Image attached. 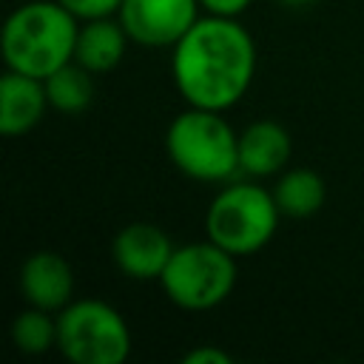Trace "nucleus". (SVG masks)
<instances>
[{"mask_svg": "<svg viewBox=\"0 0 364 364\" xmlns=\"http://www.w3.org/2000/svg\"><path fill=\"white\" fill-rule=\"evenodd\" d=\"M65 6L80 23L82 20H97V17H114L122 6V0H57Z\"/></svg>", "mask_w": 364, "mask_h": 364, "instance_id": "nucleus-16", "label": "nucleus"}, {"mask_svg": "<svg viewBox=\"0 0 364 364\" xmlns=\"http://www.w3.org/2000/svg\"><path fill=\"white\" fill-rule=\"evenodd\" d=\"M131 43L142 48H173L202 17L199 0H122L117 11Z\"/></svg>", "mask_w": 364, "mask_h": 364, "instance_id": "nucleus-7", "label": "nucleus"}, {"mask_svg": "<svg viewBox=\"0 0 364 364\" xmlns=\"http://www.w3.org/2000/svg\"><path fill=\"white\" fill-rule=\"evenodd\" d=\"M182 361L185 364H230L233 355L216 344H196L193 350H188L182 355Z\"/></svg>", "mask_w": 364, "mask_h": 364, "instance_id": "nucleus-17", "label": "nucleus"}, {"mask_svg": "<svg viewBox=\"0 0 364 364\" xmlns=\"http://www.w3.org/2000/svg\"><path fill=\"white\" fill-rule=\"evenodd\" d=\"M273 199L287 219H310L324 208L327 185L313 168H284L273 182Z\"/></svg>", "mask_w": 364, "mask_h": 364, "instance_id": "nucleus-13", "label": "nucleus"}, {"mask_svg": "<svg viewBox=\"0 0 364 364\" xmlns=\"http://www.w3.org/2000/svg\"><path fill=\"white\" fill-rule=\"evenodd\" d=\"M253 0H199L202 14H213V17H239L250 9Z\"/></svg>", "mask_w": 364, "mask_h": 364, "instance_id": "nucleus-18", "label": "nucleus"}, {"mask_svg": "<svg viewBox=\"0 0 364 364\" xmlns=\"http://www.w3.org/2000/svg\"><path fill=\"white\" fill-rule=\"evenodd\" d=\"M48 94L46 82L20 71H6L0 80V131L6 136L28 134L46 114Z\"/></svg>", "mask_w": 364, "mask_h": 364, "instance_id": "nucleus-11", "label": "nucleus"}, {"mask_svg": "<svg viewBox=\"0 0 364 364\" xmlns=\"http://www.w3.org/2000/svg\"><path fill=\"white\" fill-rule=\"evenodd\" d=\"M131 37L125 31V26L119 23V17H97V20H82L80 31H77V48H74V60L88 68L94 77L97 74H108L114 71L128 48Z\"/></svg>", "mask_w": 364, "mask_h": 364, "instance_id": "nucleus-12", "label": "nucleus"}, {"mask_svg": "<svg viewBox=\"0 0 364 364\" xmlns=\"http://www.w3.org/2000/svg\"><path fill=\"white\" fill-rule=\"evenodd\" d=\"M282 6H290V9H299V6H307V3H313V0H279Z\"/></svg>", "mask_w": 364, "mask_h": 364, "instance_id": "nucleus-19", "label": "nucleus"}, {"mask_svg": "<svg viewBox=\"0 0 364 364\" xmlns=\"http://www.w3.org/2000/svg\"><path fill=\"white\" fill-rule=\"evenodd\" d=\"M293 156V139L284 125L256 119L239 131V173L250 179L279 176Z\"/></svg>", "mask_w": 364, "mask_h": 364, "instance_id": "nucleus-10", "label": "nucleus"}, {"mask_svg": "<svg viewBox=\"0 0 364 364\" xmlns=\"http://www.w3.org/2000/svg\"><path fill=\"white\" fill-rule=\"evenodd\" d=\"M48 105L60 114H82L94 102V74L82 68L77 60L65 63L46 80Z\"/></svg>", "mask_w": 364, "mask_h": 364, "instance_id": "nucleus-14", "label": "nucleus"}, {"mask_svg": "<svg viewBox=\"0 0 364 364\" xmlns=\"http://www.w3.org/2000/svg\"><path fill=\"white\" fill-rule=\"evenodd\" d=\"M57 350L71 364H122L131 355V327L102 299H71L57 313Z\"/></svg>", "mask_w": 364, "mask_h": 364, "instance_id": "nucleus-6", "label": "nucleus"}, {"mask_svg": "<svg viewBox=\"0 0 364 364\" xmlns=\"http://www.w3.org/2000/svg\"><path fill=\"white\" fill-rule=\"evenodd\" d=\"M236 256L210 239L179 245L159 276L168 301L188 313H205L230 299L236 287Z\"/></svg>", "mask_w": 364, "mask_h": 364, "instance_id": "nucleus-5", "label": "nucleus"}, {"mask_svg": "<svg viewBox=\"0 0 364 364\" xmlns=\"http://www.w3.org/2000/svg\"><path fill=\"white\" fill-rule=\"evenodd\" d=\"M171 77L188 105L228 111L253 85L256 43L239 17L202 14L171 48Z\"/></svg>", "mask_w": 364, "mask_h": 364, "instance_id": "nucleus-1", "label": "nucleus"}, {"mask_svg": "<svg viewBox=\"0 0 364 364\" xmlns=\"http://www.w3.org/2000/svg\"><path fill=\"white\" fill-rule=\"evenodd\" d=\"M176 245L154 222H128L111 239V259L125 279L159 282Z\"/></svg>", "mask_w": 364, "mask_h": 364, "instance_id": "nucleus-8", "label": "nucleus"}, {"mask_svg": "<svg viewBox=\"0 0 364 364\" xmlns=\"http://www.w3.org/2000/svg\"><path fill=\"white\" fill-rule=\"evenodd\" d=\"M77 31L80 20L57 0H28L3 23V63L11 71L46 80L74 60Z\"/></svg>", "mask_w": 364, "mask_h": 364, "instance_id": "nucleus-2", "label": "nucleus"}, {"mask_svg": "<svg viewBox=\"0 0 364 364\" xmlns=\"http://www.w3.org/2000/svg\"><path fill=\"white\" fill-rule=\"evenodd\" d=\"M279 219L273 191L256 182H228L205 210V233L236 259H245L276 236Z\"/></svg>", "mask_w": 364, "mask_h": 364, "instance_id": "nucleus-4", "label": "nucleus"}, {"mask_svg": "<svg viewBox=\"0 0 364 364\" xmlns=\"http://www.w3.org/2000/svg\"><path fill=\"white\" fill-rule=\"evenodd\" d=\"M225 111L188 105L165 131L171 165L196 182H230L239 173V134Z\"/></svg>", "mask_w": 364, "mask_h": 364, "instance_id": "nucleus-3", "label": "nucleus"}, {"mask_svg": "<svg viewBox=\"0 0 364 364\" xmlns=\"http://www.w3.org/2000/svg\"><path fill=\"white\" fill-rule=\"evenodd\" d=\"M11 341L26 355H43L57 347V313L26 307L11 321Z\"/></svg>", "mask_w": 364, "mask_h": 364, "instance_id": "nucleus-15", "label": "nucleus"}, {"mask_svg": "<svg viewBox=\"0 0 364 364\" xmlns=\"http://www.w3.org/2000/svg\"><path fill=\"white\" fill-rule=\"evenodd\" d=\"M17 287L26 304L60 313L74 299V267L57 250H34L20 264Z\"/></svg>", "mask_w": 364, "mask_h": 364, "instance_id": "nucleus-9", "label": "nucleus"}]
</instances>
